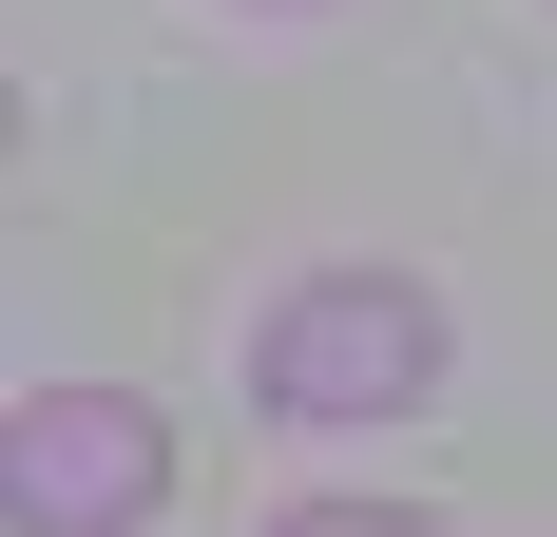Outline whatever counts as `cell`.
<instances>
[{
	"label": "cell",
	"mask_w": 557,
	"mask_h": 537,
	"mask_svg": "<svg viewBox=\"0 0 557 537\" xmlns=\"http://www.w3.org/2000/svg\"><path fill=\"white\" fill-rule=\"evenodd\" d=\"M270 537H443L423 499H308V519H270Z\"/></svg>",
	"instance_id": "3"
},
{
	"label": "cell",
	"mask_w": 557,
	"mask_h": 537,
	"mask_svg": "<svg viewBox=\"0 0 557 537\" xmlns=\"http://www.w3.org/2000/svg\"><path fill=\"white\" fill-rule=\"evenodd\" d=\"M154 499H173V423L135 384H39L20 403V441H0V519L20 537H135Z\"/></svg>",
	"instance_id": "2"
},
{
	"label": "cell",
	"mask_w": 557,
	"mask_h": 537,
	"mask_svg": "<svg viewBox=\"0 0 557 537\" xmlns=\"http://www.w3.org/2000/svg\"><path fill=\"white\" fill-rule=\"evenodd\" d=\"M443 384V308L404 288V268H308L270 326H250V403L270 423H385Z\"/></svg>",
	"instance_id": "1"
}]
</instances>
